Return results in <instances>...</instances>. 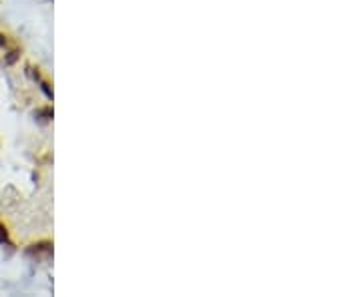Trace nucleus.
<instances>
[{"instance_id":"obj_1","label":"nucleus","mask_w":362,"mask_h":297,"mask_svg":"<svg viewBox=\"0 0 362 297\" xmlns=\"http://www.w3.org/2000/svg\"><path fill=\"white\" fill-rule=\"evenodd\" d=\"M4 243H8V231L0 223V245H4Z\"/></svg>"},{"instance_id":"obj_2","label":"nucleus","mask_w":362,"mask_h":297,"mask_svg":"<svg viewBox=\"0 0 362 297\" xmlns=\"http://www.w3.org/2000/svg\"><path fill=\"white\" fill-rule=\"evenodd\" d=\"M4 45H6V36H4L2 32H0V48H2Z\"/></svg>"}]
</instances>
